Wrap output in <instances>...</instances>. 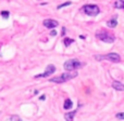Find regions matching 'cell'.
<instances>
[{
	"label": "cell",
	"mask_w": 124,
	"mask_h": 121,
	"mask_svg": "<svg viewBox=\"0 0 124 121\" xmlns=\"http://www.w3.org/2000/svg\"><path fill=\"white\" fill-rule=\"evenodd\" d=\"M75 77H77V71L72 70V71L63 72V74L60 75V76L49 79V81L50 82H54V83H63V82H66V81L71 80V79L75 78Z\"/></svg>",
	"instance_id": "6da1fadb"
},
{
	"label": "cell",
	"mask_w": 124,
	"mask_h": 121,
	"mask_svg": "<svg viewBox=\"0 0 124 121\" xmlns=\"http://www.w3.org/2000/svg\"><path fill=\"white\" fill-rule=\"evenodd\" d=\"M81 10L88 16H97L100 13V9L96 4H85Z\"/></svg>",
	"instance_id": "7a4b0ae2"
},
{
	"label": "cell",
	"mask_w": 124,
	"mask_h": 121,
	"mask_svg": "<svg viewBox=\"0 0 124 121\" xmlns=\"http://www.w3.org/2000/svg\"><path fill=\"white\" fill-rule=\"evenodd\" d=\"M95 58L97 61H102V60H108L112 63H120L121 62V56L116 52H111L106 55H95Z\"/></svg>",
	"instance_id": "3957f363"
},
{
	"label": "cell",
	"mask_w": 124,
	"mask_h": 121,
	"mask_svg": "<svg viewBox=\"0 0 124 121\" xmlns=\"http://www.w3.org/2000/svg\"><path fill=\"white\" fill-rule=\"evenodd\" d=\"M82 66H83L82 62H79L77 58H71V60H68L64 63L63 68L66 71H72V70L77 69V68L82 67Z\"/></svg>",
	"instance_id": "277c9868"
},
{
	"label": "cell",
	"mask_w": 124,
	"mask_h": 121,
	"mask_svg": "<svg viewBox=\"0 0 124 121\" xmlns=\"http://www.w3.org/2000/svg\"><path fill=\"white\" fill-rule=\"evenodd\" d=\"M96 37L99 39V40L103 41V42H106V43H113L114 40H116L113 35L109 34V32H105V30H101V32H96Z\"/></svg>",
	"instance_id": "5b68a950"
},
{
	"label": "cell",
	"mask_w": 124,
	"mask_h": 121,
	"mask_svg": "<svg viewBox=\"0 0 124 121\" xmlns=\"http://www.w3.org/2000/svg\"><path fill=\"white\" fill-rule=\"evenodd\" d=\"M56 70H57L56 66L52 65V64H49V65H48L47 67H46L45 71H44L43 74L36 75V76H35L34 78H35V79H38V78H47V77L51 76L52 74H54V72H56Z\"/></svg>",
	"instance_id": "8992f818"
},
{
	"label": "cell",
	"mask_w": 124,
	"mask_h": 121,
	"mask_svg": "<svg viewBox=\"0 0 124 121\" xmlns=\"http://www.w3.org/2000/svg\"><path fill=\"white\" fill-rule=\"evenodd\" d=\"M44 26L46 28H49V29H54L59 26V22L56 21V19H47L43 22Z\"/></svg>",
	"instance_id": "52a82bcc"
},
{
	"label": "cell",
	"mask_w": 124,
	"mask_h": 121,
	"mask_svg": "<svg viewBox=\"0 0 124 121\" xmlns=\"http://www.w3.org/2000/svg\"><path fill=\"white\" fill-rule=\"evenodd\" d=\"M76 113H77V109H74L73 111H69V113L64 114V119H65L66 121H74Z\"/></svg>",
	"instance_id": "ba28073f"
},
{
	"label": "cell",
	"mask_w": 124,
	"mask_h": 121,
	"mask_svg": "<svg viewBox=\"0 0 124 121\" xmlns=\"http://www.w3.org/2000/svg\"><path fill=\"white\" fill-rule=\"evenodd\" d=\"M112 88L116 91H124V84L119 81H113L112 82Z\"/></svg>",
	"instance_id": "9c48e42d"
},
{
	"label": "cell",
	"mask_w": 124,
	"mask_h": 121,
	"mask_svg": "<svg viewBox=\"0 0 124 121\" xmlns=\"http://www.w3.org/2000/svg\"><path fill=\"white\" fill-rule=\"evenodd\" d=\"M116 25H118V17H116V16L112 17L110 21L107 22V26H108V27H110V28L116 27Z\"/></svg>",
	"instance_id": "30bf717a"
},
{
	"label": "cell",
	"mask_w": 124,
	"mask_h": 121,
	"mask_svg": "<svg viewBox=\"0 0 124 121\" xmlns=\"http://www.w3.org/2000/svg\"><path fill=\"white\" fill-rule=\"evenodd\" d=\"M73 107V102L70 100V98H66L63 103V108L64 109H71Z\"/></svg>",
	"instance_id": "8fae6325"
},
{
	"label": "cell",
	"mask_w": 124,
	"mask_h": 121,
	"mask_svg": "<svg viewBox=\"0 0 124 121\" xmlns=\"http://www.w3.org/2000/svg\"><path fill=\"white\" fill-rule=\"evenodd\" d=\"M75 41H74V39H72V38H68V37H65V38L63 39V45H64V47H70L71 45H73Z\"/></svg>",
	"instance_id": "7c38bea8"
},
{
	"label": "cell",
	"mask_w": 124,
	"mask_h": 121,
	"mask_svg": "<svg viewBox=\"0 0 124 121\" xmlns=\"http://www.w3.org/2000/svg\"><path fill=\"white\" fill-rule=\"evenodd\" d=\"M114 6L116 9H123L124 10V0H118V1L114 3Z\"/></svg>",
	"instance_id": "4fadbf2b"
},
{
	"label": "cell",
	"mask_w": 124,
	"mask_h": 121,
	"mask_svg": "<svg viewBox=\"0 0 124 121\" xmlns=\"http://www.w3.org/2000/svg\"><path fill=\"white\" fill-rule=\"evenodd\" d=\"M71 4H72V2H71V1L63 2V3L59 4V6H57V9H58V10H60V9H62V8H65V6H71Z\"/></svg>",
	"instance_id": "5bb4252c"
},
{
	"label": "cell",
	"mask_w": 124,
	"mask_h": 121,
	"mask_svg": "<svg viewBox=\"0 0 124 121\" xmlns=\"http://www.w3.org/2000/svg\"><path fill=\"white\" fill-rule=\"evenodd\" d=\"M9 121H22V119L20 118V116L12 115V116H10V118H9Z\"/></svg>",
	"instance_id": "9a60e30c"
},
{
	"label": "cell",
	"mask_w": 124,
	"mask_h": 121,
	"mask_svg": "<svg viewBox=\"0 0 124 121\" xmlns=\"http://www.w3.org/2000/svg\"><path fill=\"white\" fill-rule=\"evenodd\" d=\"M1 16H2V19H7L10 16V12H9V11H1Z\"/></svg>",
	"instance_id": "2e32d148"
},
{
	"label": "cell",
	"mask_w": 124,
	"mask_h": 121,
	"mask_svg": "<svg viewBox=\"0 0 124 121\" xmlns=\"http://www.w3.org/2000/svg\"><path fill=\"white\" fill-rule=\"evenodd\" d=\"M116 119H119V120H124V113H118L116 115Z\"/></svg>",
	"instance_id": "e0dca14e"
},
{
	"label": "cell",
	"mask_w": 124,
	"mask_h": 121,
	"mask_svg": "<svg viewBox=\"0 0 124 121\" xmlns=\"http://www.w3.org/2000/svg\"><path fill=\"white\" fill-rule=\"evenodd\" d=\"M57 34H58V32H57L56 28H54V29H51V32H50V36H51V37H54V36H57Z\"/></svg>",
	"instance_id": "ac0fdd59"
},
{
	"label": "cell",
	"mask_w": 124,
	"mask_h": 121,
	"mask_svg": "<svg viewBox=\"0 0 124 121\" xmlns=\"http://www.w3.org/2000/svg\"><path fill=\"white\" fill-rule=\"evenodd\" d=\"M65 32H66V29H65V27H62V32H61V36H62V37H64V36H65Z\"/></svg>",
	"instance_id": "d6986e66"
},
{
	"label": "cell",
	"mask_w": 124,
	"mask_h": 121,
	"mask_svg": "<svg viewBox=\"0 0 124 121\" xmlns=\"http://www.w3.org/2000/svg\"><path fill=\"white\" fill-rule=\"evenodd\" d=\"M39 100H40V101H45L46 100V95H41L40 97H39Z\"/></svg>",
	"instance_id": "ffe728a7"
},
{
	"label": "cell",
	"mask_w": 124,
	"mask_h": 121,
	"mask_svg": "<svg viewBox=\"0 0 124 121\" xmlns=\"http://www.w3.org/2000/svg\"><path fill=\"white\" fill-rule=\"evenodd\" d=\"M79 38H81V39H85V38H86V37H85V36H84V35H81V36H79Z\"/></svg>",
	"instance_id": "44dd1931"
}]
</instances>
